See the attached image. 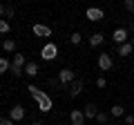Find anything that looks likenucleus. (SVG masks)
Returning a JSON list of instances; mask_svg holds the SVG:
<instances>
[{"label": "nucleus", "instance_id": "4", "mask_svg": "<svg viewBox=\"0 0 134 125\" xmlns=\"http://www.w3.org/2000/svg\"><path fill=\"white\" fill-rule=\"evenodd\" d=\"M127 36H130V34H127V29H125V27H119V29H114V31H112V40H114L119 47L127 43Z\"/></svg>", "mask_w": 134, "mask_h": 125}, {"label": "nucleus", "instance_id": "2", "mask_svg": "<svg viewBox=\"0 0 134 125\" xmlns=\"http://www.w3.org/2000/svg\"><path fill=\"white\" fill-rule=\"evenodd\" d=\"M56 56H58V45L56 43H47L40 49V58H43V60H54Z\"/></svg>", "mask_w": 134, "mask_h": 125}, {"label": "nucleus", "instance_id": "11", "mask_svg": "<svg viewBox=\"0 0 134 125\" xmlns=\"http://www.w3.org/2000/svg\"><path fill=\"white\" fill-rule=\"evenodd\" d=\"M25 76H29V78L38 76V62H27L25 65Z\"/></svg>", "mask_w": 134, "mask_h": 125}, {"label": "nucleus", "instance_id": "12", "mask_svg": "<svg viewBox=\"0 0 134 125\" xmlns=\"http://www.w3.org/2000/svg\"><path fill=\"white\" fill-rule=\"evenodd\" d=\"M11 65L23 69L25 65H27V58H25V54H14V60H11Z\"/></svg>", "mask_w": 134, "mask_h": 125}, {"label": "nucleus", "instance_id": "3", "mask_svg": "<svg viewBox=\"0 0 134 125\" xmlns=\"http://www.w3.org/2000/svg\"><path fill=\"white\" fill-rule=\"evenodd\" d=\"M58 83H63V85H69V83H76V72H72V69H60L58 72Z\"/></svg>", "mask_w": 134, "mask_h": 125}, {"label": "nucleus", "instance_id": "28", "mask_svg": "<svg viewBox=\"0 0 134 125\" xmlns=\"http://www.w3.org/2000/svg\"><path fill=\"white\" fill-rule=\"evenodd\" d=\"M5 9H7L5 5H0V16H5Z\"/></svg>", "mask_w": 134, "mask_h": 125}, {"label": "nucleus", "instance_id": "18", "mask_svg": "<svg viewBox=\"0 0 134 125\" xmlns=\"http://www.w3.org/2000/svg\"><path fill=\"white\" fill-rule=\"evenodd\" d=\"M9 31H11L9 20H2V18H0V34H9Z\"/></svg>", "mask_w": 134, "mask_h": 125}, {"label": "nucleus", "instance_id": "23", "mask_svg": "<svg viewBox=\"0 0 134 125\" xmlns=\"http://www.w3.org/2000/svg\"><path fill=\"white\" fill-rule=\"evenodd\" d=\"M27 89H29V94H31V96H36V94L40 92V87H36V85H31V83H29V85H27Z\"/></svg>", "mask_w": 134, "mask_h": 125}, {"label": "nucleus", "instance_id": "26", "mask_svg": "<svg viewBox=\"0 0 134 125\" xmlns=\"http://www.w3.org/2000/svg\"><path fill=\"white\" fill-rule=\"evenodd\" d=\"M0 125H14L11 118H5V116H0Z\"/></svg>", "mask_w": 134, "mask_h": 125}, {"label": "nucleus", "instance_id": "7", "mask_svg": "<svg viewBox=\"0 0 134 125\" xmlns=\"http://www.w3.org/2000/svg\"><path fill=\"white\" fill-rule=\"evenodd\" d=\"M87 20H92V22H98V20L105 18V14H103V9H98V7H90V9L85 11Z\"/></svg>", "mask_w": 134, "mask_h": 125}, {"label": "nucleus", "instance_id": "6", "mask_svg": "<svg viewBox=\"0 0 134 125\" xmlns=\"http://www.w3.org/2000/svg\"><path fill=\"white\" fill-rule=\"evenodd\" d=\"M25 114H27V112H25L23 105H14V107L9 110V118L14 121V123H20V121L25 118Z\"/></svg>", "mask_w": 134, "mask_h": 125}, {"label": "nucleus", "instance_id": "14", "mask_svg": "<svg viewBox=\"0 0 134 125\" xmlns=\"http://www.w3.org/2000/svg\"><path fill=\"white\" fill-rule=\"evenodd\" d=\"M132 52H134V45L132 43H125V45H121V47H119V56H123V58H127Z\"/></svg>", "mask_w": 134, "mask_h": 125}, {"label": "nucleus", "instance_id": "20", "mask_svg": "<svg viewBox=\"0 0 134 125\" xmlns=\"http://www.w3.org/2000/svg\"><path fill=\"white\" fill-rule=\"evenodd\" d=\"M96 123L107 125V114H105V112H98V116H96Z\"/></svg>", "mask_w": 134, "mask_h": 125}, {"label": "nucleus", "instance_id": "8", "mask_svg": "<svg viewBox=\"0 0 134 125\" xmlns=\"http://www.w3.org/2000/svg\"><path fill=\"white\" fill-rule=\"evenodd\" d=\"M34 34L40 36V38H49L52 36V27H47V25H34Z\"/></svg>", "mask_w": 134, "mask_h": 125}, {"label": "nucleus", "instance_id": "19", "mask_svg": "<svg viewBox=\"0 0 134 125\" xmlns=\"http://www.w3.org/2000/svg\"><path fill=\"white\" fill-rule=\"evenodd\" d=\"M81 40H83V36L78 34V31H74V34L69 36V43H72V45H78V43H81Z\"/></svg>", "mask_w": 134, "mask_h": 125}, {"label": "nucleus", "instance_id": "32", "mask_svg": "<svg viewBox=\"0 0 134 125\" xmlns=\"http://www.w3.org/2000/svg\"><path fill=\"white\" fill-rule=\"evenodd\" d=\"M107 125H110V123H107Z\"/></svg>", "mask_w": 134, "mask_h": 125}, {"label": "nucleus", "instance_id": "5", "mask_svg": "<svg viewBox=\"0 0 134 125\" xmlns=\"http://www.w3.org/2000/svg\"><path fill=\"white\" fill-rule=\"evenodd\" d=\"M112 67H114L112 56H110V54H100V56H98V69H100V72H110Z\"/></svg>", "mask_w": 134, "mask_h": 125}, {"label": "nucleus", "instance_id": "21", "mask_svg": "<svg viewBox=\"0 0 134 125\" xmlns=\"http://www.w3.org/2000/svg\"><path fill=\"white\" fill-rule=\"evenodd\" d=\"M0 69H2V72H7V69H11V62L7 60V58H0Z\"/></svg>", "mask_w": 134, "mask_h": 125}, {"label": "nucleus", "instance_id": "9", "mask_svg": "<svg viewBox=\"0 0 134 125\" xmlns=\"http://www.w3.org/2000/svg\"><path fill=\"white\" fill-rule=\"evenodd\" d=\"M83 114H85V118H90V121H94L96 116H98V107H96L94 103H87V105L83 107Z\"/></svg>", "mask_w": 134, "mask_h": 125}, {"label": "nucleus", "instance_id": "27", "mask_svg": "<svg viewBox=\"0 0 134 125\" xmlns=\"http://www.w3.org/2000/svg\"><path fill=\"white\" fill-rule=\"evenodd\" d=\"M5 16H7V18H11V16H14V7H7V9H5Z\"/></svg>", "mask_w": 134, "mask_h": 125}, {"label": "nucleus", "instance_id": "29", "mask_svg": "<svg viewBox=\"0 0 134 125\" xmlns=\"http://www.w3.org/2000/svg\"><path fill=\"white\" fill-rule=\"evenodd\" d=\"M31 125H43V123H38V121H36V123H31Z\"/></svg>", "mask_w": 134, "mask_h": 125}, {"label": "nucleus", "instance_id": "13", "mask_svg": "<svg viewBox=\"0 0 134 125\" xmlns=\"http://www.w3.org/2000/svg\"><path fill=\"white\" fill-rule=\"evenodd\" d=\"M103 40H105V36L100 34V31H96V34L90 36V45H92V47H98V45H103Z\"/></svg>", "mask_w": 134, "mask_h": 125}, {"label": "nucleus", "instance_id": "30", "mask_svg": "<svg viewBox=\"0 0 134 125\" xmlns=\"http://www.w3.org/2000/svg\"><path fill=\"white\" fill-rule=\"evenodd\" d=\"M2 74H5V72H2V69H0V76H2Z\"/></svg>", "mask_w": 134, "mask_h": 125}, {"label": "nucleus", "instance_id": "25", "mask_svg": "<svg viewBox=\"0 0 134 125\" xmlns=\"http://www.w3.org/2000/svg\"><path fill=\"white\" fill-rule=\"evenodd\" d=\"M123 118H125V125H134V114H127Z\"/></svg>", "mask_w": 134, "mask_h": 125}, {"label": "nucleus", "instance_id": "24", "mask_svg": "<svg viewBox=\"0 0 134 125\" xmlns=\"http://www.w3.org/2000/svg\"><path fill=\"white\" fill-rule=\"evenodd\" d=\"M105 85H107V81H105L103 76H98V78H96V87H100V89H103Z\"/></svg>", "mask_w": 134, "mask_h": 125}, {"label": "nucleus", "instance_id": "16", "mask_svg": "<svg viewBox=\"0 0 134 125\" xmlns=\"http://www.w3.org/2000/svg\"><path fill=\"white\" fill-rule=\"evenodd\" d=\"M2 49H5V52H16V40L5 38V40H2Z\"/></svg>", "mask_w": 134, "mask_h": 125}, {"label": "nucleus", "instance_id": "15", "mask_svg": "<svg viewBox=\"0 0 134 125\" xmlns=\"http://www.w3.org/2000/svg\"><path fill=\"white\" fill-rule=\"evenodd\" d=\"M81 92H83V81H76L72 85V89H69V96H78Z\"/></svg>", "mask_w": 134, "mask_h": 125}, {"label": "nucleus", "instance_id": "10", "mask_svg": "<svg viewBox=\"0 0 134 125\" xmlns=\"http://www.w3.org/2000/svg\"><path fill=\"white\" fill-rule=\"evenodd\" d=\"M69 118H72V125H83V123H85V114H83V110H72Z\"/></svg>", "mask_w": 134, "mask_h": 125}, {"label": "nucleus", "instance_id": "31", "mask_svg": "<svg viewBox=\"0 0 134 125\" xmlns=\"http://www.w3.org/2000/svg\"><path fill=\"white\" fill-rule=\"evenodd\" d=\"M132 45H134V36H132Z\"/></svg>", "mask_w": 134, "mask_h": 125}, {"label": "nucleus", "instance_id": "17", "mask_svg": "<svg viewBox=\"0 0 134 125\" xmlns=\"http://www.w3.org/2000/svg\"><path fill=\"white\" fill-rule=\"evenodd\" d=\"M112 116H116V118H123V116H125L123 105H114V107H112Z\"/></svg>", "mask_w": 134, "mask_h": 125}, {"label": "nucleus", "instance_id": "22", "mask_svg": "<svg viewBox=\"0 0 134 125\" xmlns=\"http://www.w3.org/2000/svg\"><path fill=\"white\" fill-rule=\"evenodd\" d=\"M123 9L125 11H134V0H125V2H123Z\"/></svg>", "mask_w": 134, "mask_h": 125}, {"label": "nucleus", "instance_id": "1", "mask_svg": "<svg viewBox=\"0 0 134 125\" xmlns=\"http://www.w3.org/2000/svg\"><path fill=\"white\" fill-rule=\"evenodd\" d=\"M34 101L38 103V110L43 112V114H47V112H52V107H54L52 98H49V96H47V94H45L43 89H40L38 94H36V96H34Z\"/></svg>", "mask_w": 134, "mask_h": 125}]
</instances>
